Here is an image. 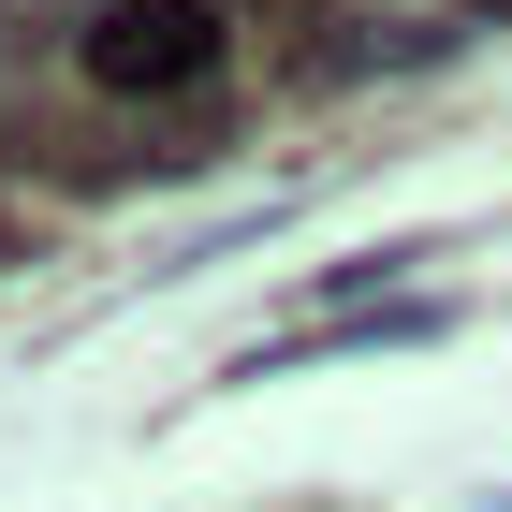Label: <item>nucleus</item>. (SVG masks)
Masks as SVG:
<instances>
[{
	"label": "nucleus",
	"mask_w": 512,
	"mask_h": 512,
	"mask_svg": "<svg viewBox=\"0 0 512 512\" xmlns=\"http://www.w3.org/2000/svg\"><path fill=\"white\" fill-rule=\"evenodd\" d=\"M176 59H205V15H176V0H147V15H103V44H88V74H118V88H161Z\"/></svg>",
	"instance_id": "nucleus-1"
}]
</instances>
